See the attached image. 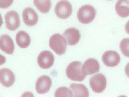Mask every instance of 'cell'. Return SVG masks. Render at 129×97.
Masks as SVG:
<instances>
[{
    "label": "cell",
    "mask_w": 129,
    "mask_h": 97,
    "mask_svg": "<svg viewBox=\"0 0 129 97\" xmlns=\"http://www.w3.org/2000/svg\"><path fill=\"white\" fill-rule=\"evenodd\" d=\"M0 48L2 51L7 54H13L15 49L14 44L11 37L7 34H4L1 37Z\"/></svg>",
    "instance_id": "5bb4252c"
},
{
    "label": "cell",
    "mask_w": 129,
    "mask_h": 97,
    "mask_svg": "<svg viewBox=\"0 0 129 97\" xmlns=\"http://www.w3.org/2000/svg\"><path fill=\"white\" fill-rule=\"evenodd\" d=\"M102 60L106 66L110 67L117 66L120 62V57L116 51L112 50L106 51L102 56Z\"/></svg>",
    "instance_id": "ba28073f"
},
{
    "label": "cell",
    "mask_w": 129,
    "mask_h": 97,
    "mask_svg": "<svg viewBox=\"0 0 129 97\" xmlns=\"http://www.w3.org/2000/svg\"><path fill=\"white\" fill-rule=\"evenodd\" d=\"M125 71L126 74L129 78V62L125 66Z\"/></svg>",
    "instance_id": "7402d4cb"
},
{
    "label": "cell",
    "mask_w": 129,
    "mask_h": 97,
    "mask_svg": "<svg viewBox=\"0 0 129 97\" xmlns=\"http://www.w3.org/2000/svg\"><path fill=\"white\" fill-rule=\"evenodd\" d=\"M0 78L1 83L6 87L12 86L15 80L14 74L11 70L8 68L1 69Z\"/></svg>",
    "instance_id": "4fadbf2b"
},
{
    "label": "cell",
    "mask_w": 129,
    "mask_h": 97,
    "mask_svg": "<svg viewBox=\"0 0 129 97\" xmlns=\"http://www.w3.org/2000/svg\"><path fill=\"white\" fill-rule=\"evenodd\" d=\"M89 84L94 92L97 93L102 92L105 89L106 86V78L102 74H96L90 77Z\"/></svg>",
    "instance_id": "5b68a950"
},
{
    "label": "cell",
    "mask_w": 129,
    "mask_h": 97,
    "mask_svg": "<svg viewBox=\"0 0 129 97\" xmlns=\"http://www.w3.org/2000/svg\"><path fill=\"white\" fill-rule=\"evenodd\" d=\"M108 0V1H111V0Z\"/></svg>",
    "instance_id": "cb8c5ba5"
},
{
    "label": "cell",
    "mask_w": 129,
    "mask_h": 97,
    "mask_svg": "<svg viewBox=\"0 0 129 97\" xmlns=\"http://www.w3.org/2000/svg\"><path fill=\"white\" fill-rule=\"evenodd\" d=\"M82 64L78 61H74L68 66L66 73L70 79L75 81H82L85 79L86 75L82 71Z\"/></svg>",
    "instance_id": "6da1fadb"
},
{
    "label": "cell",
    "mask_w": 129,
    "mask_h": 97,
    "mask_svg": "<svg viewBox=\"0 0 129 97\" xmlns=\"http://www.w3.org/2000/svg\"><path fill=\"white\" fill-rule=\"evenodd\" d=\"M67 43L65 39L59 34L53 35L49 39L50 48L59 55H62L65 53L67 48Z\"/></svg>",
    "instance_id": "7a4b0ae2"
},
{
    "label": "cell",
    "mask_w": 129,
    "mask_h": 97,
    "mask_svg": "<svg viewBox=\"0 0 129 97\" xmlns=\"http://www.w3.org/2000/svg\"><path fill=\"white\" fill-rule=\"evenodd\" d=\"M125 30L126 33L129 34V20L127 22L125 26Z\"/></svg>",
    "instance_id": "603a6c76"
},
{
    "label": "cell",
    "mask_w": 129,
    "mask_h": 97,
    "mask_svg": "<svg viewBox=\"0 0 129 97\" xmlns=\"http://www.w3.org/2000/svg\"><path fill=\"white\" fill-rule=\"evenodd\" d=\"M13 2V0H1V8H7L11 5Z\"/></svg>",
    "instance_id": "44dd1931"
},
{
    "label": "cell",
    "mask_w": 129,
    "mask_h": 97,
    "mask_svg": "<svg viewBox=\"0 0 129 97\" xmlns=\"http://www.w3.org/2000/svg\"><path fill=\"white\" fill-rule=\"evenodd\" d=\"M100 68L99 64L97 60L90 58L84 63L82 67V71L84 74L87 75L98 72Z\"/></svg>",
    "instance_id": "7c38bea8"
},
{
    "label": "cell",
    "mask_w": 129,
    "mask_h": 97,
    "mask_svg": "<svg viewBox=\"0 0 129 97\" xmlns=\"http://www.w3.org/2000/svg\"><path fill=\"white\" fill-rule=\"evenodd\" d=\"M120 48L123 54L129 57V38L122 39L120 43Z\"/></svg>",
    "instance_id": "ffe728a7"
},
{
    "label": "cell",
    "mask_w": 129,
    "mask_h": 97,
    "mask_svg": "<svg viewBox=\"0 0 129 97\" xmlns=\"http://www.w3.org/2000/svg\"><path fill=\"white\" fill-rule=\"evenodd\" d=\"M52 85V80L48 76L43 75L40 77L36 83L37 92L42 94L48 92Z\"/></svg>",
    "instance_id": "9c48e42d"
},
{
    "label": "cell",
    "mask_w": 129,
    "mask_h": 97,
    "mask_svg": "<svg viewBox=\"0 0 129 97\" xmlns=\"http://www.w3.org/2000/svg\"><path fill=\"white\" fill-rule=\"evenodd\" d=\"M96 11L92 6L85 5L81 7L77 13L79 21L83 24H87L92 22L95 17Z\"/></svg>",
    "instance_id": "3957f363"
},
{
    "label": "cell",
    "mask_w": 129,
    "mask_h": 97,
    "mask_svg": "<svg viewBox=\"0 0 129 97\" xmlns=\"http://www.w3.org/2000/svg\"><path fill=\"white\" fill-rule=\"evenodd\" d=\"M55 97H73V93L69 88L62 87L58 88L55 93Z\"/></svg>",
    "instance_id": "d6986e66"
},
{
    "label": "cell",
    "mask_w": 129,
    "mask_h": 97,
    "mask_svg": "<svg viewBox=\"0 0 129 97\" xmlns=\"http://www.w3.org/2000/svg\"><path fill=\"white\" fill-rule=\"evenodd\" d=\"M22 16L24 23L27 26H33L38 22V14L33 9L30 8H27L23 10Z\"/></svg>",
    "instance_id": "8fae6325"
},
{
    "label": "cell",
    "mask_w": 129,
    "mask_h": 97,
    "mask_svg": "<svg viewBox=\"0 0 129 97\" xmlns=\"http://www.w3.org/2000/svg\"><path fill=\"white\" fill-rule=\"evenodd\" d=\"M115 10L120 17H127L129 16V1L128 0H118L115 4Z\"/></svg>",
    "instance_id": "9a60e30c"
},
{
    "label": "cell",
    "mask_w": 129,
    "mask_h": 97,
    "mask_svg": "<svg viewBox=\"0 0 129 97\" xmlns=\"http://www.w3.org/2000/svg\"><path fill=\"white\" fill-rule=\"evenodd\" d=\"M5 25L7 28L12 31L15 30L20 25V20L19 14L14 11L8 12L5 16Z\"/></svg>",
    "instance_id": "52a82bcc"
},
{
    "label": "cell",
    "mask_w": 129,
    "mask_h": 97,
    "mask_svg": "<svg viewBox=\"0 0 129 97\" xmlns=\"http://www.w3.org/2000/svg\"><path fill=\"white\" fill-rule=\"evenodd\" d=\"M56 16L62 19H67L71 15L72 7L71 4L67 0H61L57 2L55 7Z\"/></svg>",
    "instance_id": "277c9868"
},
{
    "label": "cell",
    "mask_w": 129,
    "mask_h": 97,
    "mask_svg": "<svg viewBox=\"0 0 129 97\" xmlns=\"http://www.w3.org/2000/svg\"><path fill=\"white\" fill-rule=\"evenodd\" d=\"M54 56L50 51H44L39 54L37 58L38 63L39 66L43 69H48L53 64Z\"/></svg>",
    "instance_id": "8992f818"
},
{
    "label": "cell",
    "mask_w": 129,
    "mask_h": 97,
    "mask_svg": "<svg viewBox=\"0 0 129 97\" xmlns=\"http://www.w3.org/2000/svg\"><path fill=\"white\" fill-rule=\"evenodd\" d=\"M34 4L37 9L41 13H48L51 8L50 0H34Z\"/></svg>",
    "instance_id": "ac0fdd59"
},
{
    "label": "cell",
    "mask_w": 129,
    "mask_h": 97,
    "mask_svg": "<svg viewBox=\"0 0 129 97\" xmlns=\"http://www.w3.org/2000/svg\"><path fill=\"white\" fill-rule=\"evenodd\" d=\"M68 45H76L79 41L80 34L79 30L72 27L67 29L63 34Z\"/></svg>",
    "instance_id": "30bf717a"
},
{
    "label": "cell",
    "mask_w": 129,
    "mask_h": 97,
    "mask_svg": "<svg viewBox=\"0 0 129 97\" xmlns=\"http://www.w3.org/2000/svg\"><path fill=\"white\" fill-rule=\"evenodd\" d=\"M16 41L17 44L20 47L25 48L29 45L31 39L29 35L26 32L21 31L16 35Z\"/></svg>",
    "instance_id": "e0dca14e"
},
{
    "label": "cell",
    "mask_w": 129,
    "mask_h": 97,
    "mask_svg": "<svg viewBox=\"0 0 129 97\" xmlns=\"http://www.w3.org/2000/svg\"><path fill=\"white\" fill-rule=\"evenodd\" d=\"M70 87L74 97H88L89 92L86 86L82 84L73 83Z\"/></svg>",
    "instance_id": "2e32d148"
}]
</instances>
